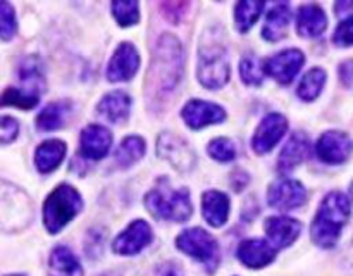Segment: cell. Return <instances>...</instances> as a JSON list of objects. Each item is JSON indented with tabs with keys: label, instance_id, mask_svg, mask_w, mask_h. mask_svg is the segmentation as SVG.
I'll return each mask as SVG.
<instances>
[{
	"label": "cell",
	"instance_id": "cell-1",
	"mask_svg": "<svg viewBox=\"0 0 353 276\" xmlns=\"http://www.w3.org/2000/svg\"><path fill=\"white\" fill-rule=\"evenodd\" d=\"M181 72L183 52L179 40L172 34H162L148 71V92L154 97H168L178 85Z\"/></svg>",
	"mask_w": 353,
	"mask_h": 276
},
{
	"label": "cell",
	"instance_id": "cell-2",
	"mask_svg": "<svg viewBox=\"0 0 353 276\" xmlns=\"http://www.w3.org/2000/svg\"><path fill=\"white\" fill-rule=\"evenodd\" d=\"M352 213V204L345 193L331 192L324 197L319 210L314 217L310 235L314 244L321 248H331L336 245L341 230L347 224Z\"/></svg>",
	"mask_w": 353,
	"mask_h": 276
},
{
	"label": "cell",
	"instance_id": "cell-3",
	"mask_svg": "<svg viewBox=\"0 0 353 276\" xmlns=\"http://www.w3.org/2000/svg\"><path fill=\"white\" fill-rule=\"evenodd\" d=\"M199 79L207 88H221L230 79V61L224 43L209 31L199 50Z\"/></svg>",
	"mask_w": 353,
	"mask_h": 276
},
{
	"label": "cell",
	"instance_id": "cell-4",
	"mask_svg": "<svg viewBox=\"0 0 353 276\" xmlns=\"http://www.w3.org/2000/svg\"><path fill=\"white\" fill-rule=\"evenodd\" d=\"M145 206L155 217L176 221V223H186L193 214L188 190H172L168 183L148 192L145 197Z\"/></svg>",
	"mask_w": 353,
	"mask_h": 276
},
{
	"label": "cell",
	"instance_id": "cell-5",
	"mask_svg": "<svg viewBox=\"0 0 353 276\" xmlns=\"http://www.w3.org/2000/svg\"><path fill=\"white\" fill-rule=\"evenodd\" d=\"M81 195L72 186L61 185L43 204V223L50 233H59L81 210Z\"/></svg>",
	"mask_w": 353,
	"mask_h": 276
},
{
	"label": "cell",
	"instance_id": "cell-6",
	"mask_svg": "<svg viewBox=\"0 0 353 276\" xmlns=\"http://www.w3.org/2000/svg\"><path fill=\"white\" fill-rule=\"evenodd\" d=\"M176 245H178L179 250L188 254L190 257L202 262L210 273L219 266V245H217L216 238L202 228L185 230L176 238Z\"/></svg>",
	"mask_w": 353,
	"mask_h": 276
},
{
	"label": "cell",
	"instance_id": "cell-7",
	"mask_svg": "<svg viewBox=\"0 0 353 276\" xmlns=\"http://www.w3.org/2000/svg\"><path fill=\"white\" fill-rule=\"evenodd\" d=\"M303 62H305L303 52L296 50V48H290V50H283L276 54L274 57L268 59L264 62V71L281 85H290L302 69Z\"/></svg>",
	"mask_w": 353,
	"mask_h": 276
},
{
	"label": "cell",
	"instance_id": "cell-8",
	"mask_svg": "<svg viewBox=\"0 0 353 276\" xmlns=\"http://www.w3.org/2000/svg\"><path fill=\"white\" fill-rule=\"evenodd\" d=\"M307 200L305 186L296 179H279L269 186V206L279 210H292L303 206Z\"/></svg>",
	"mask_w": 353,
	"mask_h": 276
},
{
	"label": "cell",
	"instance_id": "cell-9",
	"mask_svg": "<svg viewBox=\"0 0 353 276\" xmlns=\"http://www.w3.org/2000/svg\"><path fill=\"white\" fill-rule=\"evenodd\" d=\"M288 131V121L283 114H269L262 119L252 140V147L257 154H268L279 144L285 133Z\"/></svg>",
	"mask_w": 353,
	"mask_h": 276
},
{
	"label": "cell",
	"instance_id": "cell-10",
	"mask_svg": "<svg viewBox=\"0 0 353 276\" xmlns=\"http://www.w3.org/2000/svg\"><path fill=\"white\" fill-rule=\"evenodd\" d=\"M316 152L326 164H341L352 155L353 141L343 131H326L317 141Z\"/></svg>",
	"mask_w": 353,
	"mask_h": 276
},
{
	"label": "cell",
	"instance_id": "cell-11",
	"mask_svg": "<svg viewBox=\"0 0 353 276\" xmlns=\"http://www.w3.org/2000/svg\"><path fill=\"white\" fill-rule=\"evenodd\" d=\"M140 66V55L133 43L123 41L114 52L112 59L107 66V79L112 83L128 81L133 78Z\"/></svg>",
	"mask_w": 353,
	"mask_h": 276
},
{
	"label": "cell",
	"instance_id": "cell-12",
	"mask_svg": "<svg viewBox=\"0 0 353 276\" xmlns=\"http://www.w3.org/2000/svg\"><path fill=\"white\" fill-rule=\"evenodd\" d=\"M157 152L179 171H188L195 164V155L183 138L172 133H162L157 140Z\"/></svg>",
	"mask_w": 353,
	"mask_h": 276
},
{
	"label": "cell",
	"instance_id": "cell-13",
	"mask_svg": "<svg viewBox=\"0 0 353 276\" xmlns=\"http://www.w3.org/2000/svg\"><path fill=\"white\" fill-rule=\"evenodd\" d=\"M152 241V228L148 226L147 221L138 219L133 221L119 237L114 240V252L121 255H133L138 254L141 248L147 247Z\"/></svg>",
	"mask_w": 353,
	"mask_h": 276
},
{
	"label": "cell",
	"instance_id": "cell-14",
	"mask_svg": "<svg viewBox=\"0 0 353 276\" xmlns=\"http://www.w3.org/2000/svg\"><path fill=\"white\" fill-rule=\"evenodd\" d=\"M181 116L186 121V124L193 130H200L203 126L221 123V121L226 119V112H224L223 107L212 102H203V100H190L183 107Z\"/></svg>",
	"mask_w": 353,
	"mask_h": 276
},
{
	"label": "cell",
	"instance_id": "cell-15",
	"mask_svg": "<svg viewBox=\"0 0 353 276\" xmlns=\"http://www.w3.org/2000/svg\"><path fill=\"white\" fill-rule=\"evenodd\" d=\"M112 145V133L109 128L100 126V124H90L81 131L79 137V150L85 157L99 161L109 154V148Z\"/></svg>",
	"mask_w": 353,
	"mask_h": 276
},
{
	"label": "cell",
	"instance_id": "cell-16",
	"mask_svg": "<svg viewBox=\"0 0 353 276\" xmlns=\"http://www.w3.org/2000/svg\"><path fill=\"white\" fill-rule=\"evenodd\" d=\"M265 233L274 248H286L299 238L302 231V223L288 216L269 217L265 221Z\"/></svg>",
	"mask_w": 353,
	"mask_h": 276
},
{
	"label": "cell",
	"instance_id": "cell-17",
	"mask_svg": "<svg viewBox=\"0 0 353 276\" xmlns=\"http://www.w3.org/2000/svg\"><path fill=\"white\" fill-rule=\"evenodd\" d=\"M276 257V248L271 244L261 238H250V240L241 241L238 247V259L248 268H264L271 264Z\"/></svg>",
	"mask_w": 353,
	"mask_h": 276
},
{
	"label": "cell",
	"instance_id": "cell-18",
	"mask_svg": "<svg viewBox=\"0 0 353 276\" xmlns=\"http://www.w3.org/2000/svg\"><path fill=\"white\" fill-rule=\"evenodd\" d=\"M310 152V140L305 133L302 131H296L292 135V138L288 140V144L283 148L281 155H279V171L288 172L293 171L300 162H303L307 159Z\"/></svg>",
	"mask_w": 353,
	"mask_h": 276
},
{
	"label": "cell",
	"instance_id": "cell-19",
	"mask_svg": "<svg viewBox=\"0 0 353 276\" xmlns=\"http://www.w3.org/2000/svg\"><path fill=\"white\" fill-rule=\"evenodd\" d=\"M296 26H299L300 37H321L326 31L327 17L319 6H316V3H307V6L300 7Z\"/></svg>",
	"mask_w": 353,
	"mask_h": 276
},
{
	"label": "cell",
	"instance_id": "cell-20",
	"mask_svg": "<svg viewBox=\"0 0 353 276\" xmlns=\"http://www.w3.org/2000/svg\"><path fill=\"white\" fill-rule=\"evenodd\" d=\"M202 207H203V217L207 223L214 228L223 226L230 216V199L226 193L217 192V190H210L205 192L202 197Z\"/></svg>",
	"mask_w": 353,
	"mask_h": 276
},
{
	"label": "cell",
	"instance_id": "cell-21",
	"mask_svg": "<svg viewBox=\"0 0 353 276\" xmlns=\"http://www.w3.org/2000/svg\"><path fill=\"white\" fill-rule=\"evenodd\" d=\"M131 109V99L126 92H110L109 95L103 97L99 103V112L105 117L107 121L114 124H119L128 119Z\"/></svg>",
	"mask_w": 353,
	"mask_h": 276
},
{
	"label": "cell",
	"instance_id": "cell-22",
	"mask_svg": "<svg viewBox=\"0 0 353 276\" xmlns=\"http://www.w3.org/2000/svg\"><path fill=\"white\" fill-rule=\"evenodd\" d=\"M290 17H292V14H290L288 3H274L268 12L262 37L268 41H279L281 38H285L288 33Z\"/></svg>",
	"mask_w": 353,
	"mask_h": 276
},
{
	"label": "cell",
	"instance_id": "cell-23",
	"mask_svg": "<svg viewBox=\"0 0 353 276\" xmlns=\"http://www.w3.org/2000/svg\"><path fill=\"white\" fill-rule=\"evenodd\" d=\"M68 145L62 140H47L37 148L34 154V164L40 172H50L57 168L64 159Z\"/></svg>",
	"mask_w": 353,
	"mask_h": 276
},
{
	"label": "cell",
	"instance_id": "cell-24",
	"mask_svg": "<svg viewBox=\"0 0 353 276\" xmlns=\"http://www.w3.org/2000/svg\"><path fill=\"white\" fill-rule=\"evenodd\" d=\"M48 271L50 276H83V268L76 255L62 245L55 247L50 254Z\"/></svg>",
	"mask_w": 353,
	"mask_h": 276
},
{
	"label": "cell",
	"instance_id": "cell-25",
	"mask_svg": "<svg viewBox=\"0 0 353 276\" xmlns=\"http://www.w3.org/2000/svg\"><path fill=\"white\" fill-rule=\"evenodd\" d=\"M69 112V103L65 102H54L48 103L37 117V126L41 131H52L62 126L65 116Z\"/></svg>",
	"mask_w": 353,
	"mask_h": 276
},
{
	"label": "cell",
	"instance_id": "cell-26",
	"mask_svg": "<svg viewBox=\"0 0 353 276\" xmlns=\"http://www.w3.org/2000/svg\"><path fill=\"white\" fill-rule=\"evenodd\" d=\"M145 154V141L141 137H126L116 152V162L121 168H130Z\"/></svg>",
	"mask_w": 353,
	"mask_h": 276
},
{
	"label": "cell",
	"instance_id": "cell-27",
	"mask_svg": "<svg viewBox=\"0 0 353 276\" xmlns=\"http://www.w3.org/2000/svg\"><path fill=\"white\" fill-rule=\"evenodd\" d=\"M262 9H264V2L243 0V2L236 3V9H234V23H236L238 30H240L241 33L250 30V28L257 23Z\"/></svg>",
	"mask_w": 353,
	"mask_h": 276
},
{
	"label": "cell",
	"instance_id": "cell-28",
	"mask_svg": "<svg viewBox=\"0 0 353 276\" xmlns=\"http://www.w3.org/2000/svg\"><path fill=\"white\" fill-rule=\"evenodd\" d=\"M324 83H326V71L321 68H314L307 72L302 78L299 86V97L302 100H310L317 99L321 93V90L324 88Z\"/></svg>",
	"mask_w": 353,
	"mask_h": 276
},
{
	"label": "cell",
	"instance_id": "cell-29",
	"mask_svg": "<svg viewBox=\"0 0 353 276\" xmlns=\"http://www.w3.org/2000/svg\"><path fill=\"white\" fill-rule=\"evenodd\" d=\"M40 97L28 93L24 90L17 88V86H10L0 97V106H14L19 109H33L38 103Z\"/></svg>",
	"mask_w": 353,
	"mask_h": 276
},
{
	"label": "cell",
	"instance_id": "cell-30",
	"mask_svg": "<svg viewBox=\"0 0 353 276\" xmlns=\"http://www.w3.org/2000/svg\"><path fill=\"white\" fill-rule=\"evenodd\" d=\"M264 64L255 57L254 54L245 55L240 62V75L241 79L248 85H261L264 79Z\"/></svg>",
	"mask_w": 353,
	"mask_h": 276
},
{
	"label": "cell",
	"instance_id": "cell-31",
	"mask_svg": "<svg viewBox=\"0 0 353 276\" xmlns=\"http://www.w3.org/2000/svg\"><path fill=\"white\" fill-rule=\"evenodd\" d=\"M112 14L116 16L117 23L124 28L133 26V24H137L138 19H140L137 2H114Z\"/></svg>",
	"mask_w": 353,
	"mask_h": 276
},
{
	"label": "cell",
	"instance_id": "cell-32",
	"mask_svg": "<svg viewBox=\"0 0 353 276\" xmlns=\"http://www.w3.org/2000/svg\"><path fill=\"white\" fill-rule=\"evenodd\" d=\"M207 150H209L210 157H214L219 162H230L236 157V147L228 138H216V140L210 141Z\"/></svg>",
	"mask_w": 353,
	"mask_h": 276
},
{
	"label": "cell",
	"instance_id": "cell-33",
	"mask_svg": "<svg viewBox=\"0 0 353 276\" xmlns=\"http://www.w3.org/2000/svg\"><path fill=\"white\" fill-rule=\"evenodd\" d=\"M16 14L10 3L0 2V38L2 40H10L16 34Z\"/></svg>",
	"mask_w": 353,
	"mask_h": 276
},
{
	"label": "cell",
	"instance_id": "cell-34",
	"mask_svg": "<svg viewBox=\"0 0 353 276\" xmlns=\"http://www.w3.org/2000/svg\"><path fill=\"white\" fill-rule=\"evenodd\" d=\"M333 40L338 47H350V45H353V16L347 17L343 23H340V26L334 31Z\"/></svg>",
	"mask_w": 353,
	"mask_h": 276
},
{
	"label": "cell",
	"instance_id": "cell-35",
	"mask_svg": "<svg viewBox=\"0 0 353 276\" xmlns=\"http://www.w3.org/2000/svg\"><path fill=\"white\" fill-rule=\"evenodd\" d=\"M19 133V123L10 116H0V144H9Z\"/></svg>",
	"mask_w": 353,
	"mask_h": 276
},
{
	"label": "cell",
	"instance_id": "cell-36",
	"mask_svg": "<svg viewBox=\"0 0 353 276\" xmlns=\"http://www.w3.org/2000/svg\"><path fill=\"white\" fill-rule=\"evenodd\" d=\"M186 6H188V3H164L162 9H164L165 17H169L171 21L178 23L179 17L183 16V9H186Z\"/></svg>",
	"mask_w": 353,
	"mask_h": 276
},
{
	"label": "cell",
	"instance_id": "cell-37",
	"mask_svg": "<svg viewBox=\"0 0 353 276\" xmlns=\"http://www.w3.org/2000/svg\"><path fill=\"white\" fill-rule=\"evenodd\" d=\"M159 276H185V273H183V269L179 268L178 264H164L161 268V271H159Z\"/></svg>",
	"mask_w": 353,
	"mask_h": 276
},
{
	"label": "cell",
	"instance_id": "cell-38",
	"mask_svg": "<svg viewBox=\"0 0 353 276\" xmlns=\"http://www.w3.org/2000/svg\"><path fill=\"white\" fill-rule=\"evenodd\" d=\"M340 76H341V81L345 85H352L353 83V61L352 62H345L340 69Z\"/></svg>",
	"mask_w": 353,
	"mask_h": 276
},
{
	"label": "cell",
	"instance_id": "cell-39",
	"mask_svg": "<svg viewBox=\"0 0 353 276\" xmlns=\"http://www.w3.org/2000/svg\"><path fill=\"white\" fill-rule=\"evenodd\" d=\"M9 276H23V275H9Z\"/></svg>",
	"mask_w": 353,
	"mask_h": 276
},
{
	"label": "cell",
	"instance_id": "cell-40",
	"mask_svg": "<svg viewBox=\"0 0 353 276\" xmlns=\"http://www.w3.org/2000/svg\"><path fill=\"white\" fill-rule=\"evenodd\" d=\"M352 195H353V185H352Z\"/></svg>",
	"mask_w": 353,
	"mask_h": 276
}]
</instances>
